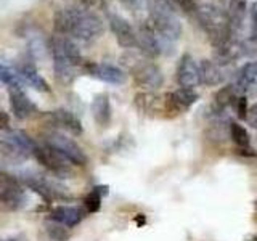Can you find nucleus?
I'll return each mask as SVG.
<instances>
[{"label": "nucleus", "mask_w": 257, "mask_h": 241, "mask_svg": "<svg viewBox=\"0 0 257 241\" xmlns=\"http://www.w3.org/2000/svg\"><path fill=\"white\" fill-rule=\"evenodd\" d=\"M53 26L60 36L72 37L80 42H93L101 37L104 31L103 20L93 10L72 4L56 10Z\"/></svg>", "instance_id": "obj_1"}, {"label": "nucleus", "mask_w": 257, "mask_h": 241, "mask_svg": "<svg viewBox=\"0 0 257 241\" xmlns=\"http://www.w3.org/2000/svg\"><path fill=\"white\" fill-rule=\"evenodd\" d=\"M48 50L53 56L56 80L63 85H71L77 77V68L84 64L80 48L66 36H55L48 44Z\"/></svg>", "instance_id": "obj_2"}, {"label": "nucleus", "mask_w": 257, "mask_h": 241, "mask_svg": "<svg viewBox=\"0 0 257 241\" xmlns=\"http://www.w3.org/2000/svg\"><path fill=\"white\" fill-rule=\"evenodd\" d=\"M195 16L214 48L227 45L236 37L233 34L231 23L227 13L223 12V8H219L212 4H203L198 7Z\"/></svg>", "instance_id": "obj_3"}, {"label": "nucleus", "mask_w": 257, "mask_h": 241, "mask_svg": "<svg viewBox=\"0 0 257 241\" xmlns=\"http://www.w3.org/2000/svg\"><path fill=\"white\" fill-rule=\"evenodd\" d=\"M150 13L148 23L156 31V34L171 42H177L182 36V23L177 18L175 10L169 0H145Z\"/></svg>", "instance_id": "obj_4"}, {"label": "nucleus", "mask_w": 257, "mask_h": 241, "mask_svg": "<svg viewBox=\"0 0 257 241\" xmlns=\"http://www.w3.org/2000/svg\"><path fill=\"white\" fill-rule=\"evenodd\" d=\"M36 148V142L23 131H10L8 135L0 139V156L13 164L23 163L34 156Z\"/></svg>", "instance_id": "obj_5"}, {"label": "nucleus", "mask_w": 257, "mask_h": 241, "mask_svg": "<svg viewBox=\"0 0 257 241\" xmlns=\"http://www.w3.org/2000/svg\"><path fill=\"white\" fill-rule=\"evenodd\" d=\"M21 183H24L29 190L36 191L39 196H42L47 203L52 201H61V199H71L69 190L61 185L58 180L50 179V177L37 174V172H23L18 179Z\"/></svg>", "instance_id": "obj_6"}, {"label": "nucleus", "mask_w": 257, "mask_h": 241, "mask_svg": "<svg viewBox=\"0 0 257 241\" xmlns=\"http://www.w3.org/2000/svg\"><path fill=\"white\" fill-rule=\"evenodd\" d=\"M44 143L48 145L50 148H53L55 151H58L60 155H63L74 166H85L88 163L85 151L80 148L74 140L61 132H56V131L47 132L44 137Z\"/></svg>", "instance_id": "obj_7"}, {"label": "nucleus", "mask_w": 257, "mask_h": 241, "mask_svg": "<svg viewBox=\"0 0 257 241\" xmlns=\"http://www.w3.org/2000/svg\"><path fill=\"white\" fill-rule=\"evenodd\" d=\"M128 68H131L132 77L137 85L147 88V90H156V88L163 87L164 84L163 71H161L158 64H155L153 61L134 58L132 64Z\"/></svg>", "instance_id": "obj_8"}, {"label": "nucleus", "mask_w": 257, "mask_h": 241, "mask_svg": "<svg viewBox=\"0 0 257 241\" xmlns=\"http://www.w3.org/2000/svg\"><path fill=\"white\" fill-rule=\"evenodd\" d=\"M26 203V195L21 182L15 175L0 171V207L5 211H16Z\"/></svg>", "instance_id": "obj_9"}, {"label": "nucleus", "mask_w": 257, "mask_h": 241, "mask_svg": "<svg viewBox=\"0 0 257 241\" xmlns=\"http://www.w3.org/2000/svg\"><path fill=\"white\" fill-rule=\"evenodd\" d=\"M34 158L39 161V164H42L47 171H50L55 177L58 179H68V177L72 175V163L64 158L63 155H60L58 151H55L53 148H50L48 145H42L34 151Z\"/></svg>", "instance_id": "obj_10"}, {"label": "nucleus", "mask_w": 257, "mask_h": 241, "mask_svg": "<svg viewBox=\"0 0 257 241\" xmlns=\"http://www.w3.org/2000/svg\"><path fill=\"white\" fill-rule=\"evenodd\" d=\"M199 98V95L193 88H179L175 92H169L164 96V111L171 114H182L188 111Z\"/></svg>", "instance_id": "obj_11"}, {"label": "nucleus", "mask_w": 257, "mask_h": 241, "mask_svg": "<svg viewBox=\"0 0 257 241\" xmlns=\"http://www.w3.org/2000/svg\"><path fill=\"white\" fill-rule=\"evenodd\" d=\"M84 68L87 71V74H90L92 77L101 80V82L112 84V85H122L127 80L125 71H122L117 66L106 63H85Z\"/></svg>", "instance_id": "obj_12"}, {"label": "nucleus", "mask_w": 257, "mask_h": 241, "mask_svg": "<svg viewBox=\"0 0 257 241\" xmlns=\"http://www.w3.org/2000/svg\"><path fill=\"white\" fill-rule=\"evenodd\" d=\"M175 77H177V84L182 88H195L196 85L201 84L198 63L190 53H185L180 56L179 64H177Z\"/></svg>", "instance_id": "obj_13"}, {"label": "nucleus", "mask_w": 257, "mask_h": 241, "mask_svg": "<svg viewBox=\"0 0 257 241\" xmlns=\"http://www.w3.org/2000/svg\"><path fill=\"white\" fill-rule=\"evenodd\" d=\"M109 29L114 34L117 44L122 48H135L137 47V31L132 28V24L125 18L119 15L111 13L108 16Z\"/></svg>", "instance_id": "obj_14"}, {"label": "nucleus", "mask_w": 257, "mask_h": 241, "mask_svg": "<svg viewBox=\"0 0 257 241\" xmlns=\"http://www.w3.org/2000/svg\"><path fill=\"white\" fill-rule=\"evenodd\" d=\"M8 95H10V106L16 119L26 120L39 112L37 104L23 92V88H8Z\"/></svg>", "instance_id": "obj_15"}, {"label": "nucleus", "mask_w": 257, "mask_h": 241, "mask_svg": "<svg viewBox=\"0 0 257 241\" xmlns=\"http://www.w3.org/2000/svg\"><path fill=\"white\" fill-rule=\"evenodd\" d=\"M137 47L140 48L143 55H147L148 58H156L161 55L159 39L156 31L151 28L150 23L140 24L139 31H137Z\"/></svg>", "instance_id": "obj_16"}, {"label": "nucleus", "mask_w": 257, "mask_h": 241, "mask_svg": "<svg viewBox=\"0 0 257 241\" xmlns=\"http://www.w3.org/2000/svg\"><path fill=\"white\" fill-rule=\"evenodd\" d=\"M45 116L48 117V120H50V124L58 126L63 129V131H68L72 135H80L84 132L82 123L79 120V117L74 114V112H71L68 109L60 108L55 111H48Z\"/></svg>", "instance_id": "obj_17"}, {"label": "nucleus", "mask_w": 257, "mask_h": 241, "mask_svg": "<svg viewBox=\"0 0 257 241\" xmlns=\"http://www.w3.org/2000/svg\"><path fill=\"white\" fill-rule=\"evenodd\" d=\"M87 211L80 206H55L50 212V219L68 228L76 227L84 219Z\"/></svg>", "instance_id": "obj_18"}, {"label": "nucleus", "mask_w": 257, "mask_h": 241, "mask_svg": "<svg viewBox=\"0 0 257 241\" xmlns=\"http://www.w3.org/2000/svg\"><path fill=\"white\" fill-rule=\"evenodd\" d=\"M223 12L227 13L228 20L231 23L233 34L238 36L244 26V18L247 12V0H222Z\"/></svg>", "instance_id": "obj_19"}, {"label": "nucleus", "mask_w": 257, "mask_h": 241, "mask_svg": "<svg viewBox=\"0 0 257 241\" xmlns=\"http://www.w3.org/2000/svg\"><path fill=\"white\" fill-rule=\"evenodd\" d=\"M16 72H18V76L23 80V84L31 85L34 90H37V92H50L52 90L50 84H48L47 80L39 74L36 66L32 63L28 61V63L21 64V66H18V69H16Z\"/></svg>", "instance_id": "obj_20"}, {"label": "nucleus", "mask_w": 257, "mask_h": 241, "mask_svg": "<svg viewBox=\"0 0 257 241\" xmlns=\"http://www.w3.org/2000/svg\"><path fill=\"white\" fill-rule=\"evenodd\" d=\"M198 69H199V82L204 85L214 87L222 84L225 80L222 66H219V64L211 60H203L198 64Z\"/></svg>", "instance_id": "obj_21"}, {"label": "nucleus", "mask_w": 257, "mask_h": 241, "mask_svg": "<svg viewBox=\"0 0 257 241\" xmlns=\"http://www.w3.org/2000/svg\"><path fill=\"white\" fill-rule=\"evenodd\" d=\"M134 103L137 109H139L142 114H147V116H155V112L164 109V98H161V96H158L153 92L137 93Z\"/></svg>", "instance_id": "obj_22"}, {"label": "nucleus", "mask_w": 257, "mask_h": 241, "mask_svg": "<svg viewBox=\"0 0 257 241\" xmlns=\"http://www.w3.org/2000/svg\"><path fill=\"white\" fill-rule=\"evenodd\" d=\"M92 116L100 127H108L111 123V101L108 93H98L92 101Z\"/></svg>", "instance_id": "obj_23"}, {"label": "nucleus", "mask_w": 257, "mask_h": 241, "mask_svg": "<svg viewBox=\"0 0 257 241\" xmlns=\"http://www.w3.org/2000/svg\"><path fill=\"white\" fill-rule=\"evenodd\" d=\"M108 195V187L106 185H98L95 187L88 195L84 198V206L87 212H96L101 207V199L103 196Z\"/></svg>", "instance_id": "obj_24"}, {"label": "nucleus", "mask_w": 257, "mask_h": 241, "mask_svg": "<svg viewBox=\"0 0 257 241\" xmlns=\"http://www.w3.org/2000/svg\"><path fill=\"white\" fill-rule=\"evenodd\" d=\"M238 92L239 90L236 88V85H225V87H222L220 90L215 93V98H214L217 108L223 109V108L230 106L233 101L238 100V96H241Z\"/></svg>", "instance_id": "obj_25"}, {"label": "nucleus", "mask_w": 257, "mask_h": 241, "mask_svg": "<svg viewBox=\"0 0 257 241\" xmlns=\"http://www.w3.org/2000/svg\"><path fill=\"white\" fill-rule=\"evenodd\" d=\"M230 137L241 150H249V147H251V139H249L247 131L238 123L230 124Z\"/></svg>", "instance_id": "obj_26"}, {"label": "nucleus", "mask_w": 257, "mask_h": 241, "mask_svg": "<svg viewBox=\"0 0 257 241\" xmlns=\"http://www.w3.org/2000/svg\"><path fill=\"white\" fill-rule=\"evenodd\" d=\"M45 228H47L48 236H50V239H53V241H68L71 236L69 228L58 223V222H55V220L47 222Z\"/></svg>", "instance_id": "obj_27"}, {"label": "nucleus", "mask_w": 257, "mask_h": 241, "mask_svg": "<svg viewBox=\"0 0 257 241\" xmlns=\"http://www.w3.org/2000/svg\"><path fill=\"white\" fill-rule=\"evenodd\" d=\"M169 4L172 5V8L175 10H182L183 13L187 15H195L199 4L196 2V0H169Z\"/></svg>", "instance_id": "obj_28"}, {"label": "nucleus", "mask_w": 257, "mask_h": 241, "mask_svg": "<svg viewBox=\"0 0 257 241\" xmlns=\"http://www.w3.org/2000/svg\"><path fill=\"white\" fill-rule=\"evenodd\" d=\"M249 18H251V40L257 44V2L249 8Z\"/></svg>", "instance_id": "obj_29"}, {"label": "nucleus", "mask_w": 257, "mask_h": 241, "mask_svg": "<svg viewBox=\"0 0 257 241\" xmlns=\"http://www.w3.org/2000/svg\"><path fill=\"white\" fill-rule=\"evenodd\" d=\"M247 112H249V108H247V98L244 95L238 96L236 100V114L239 119H247Z\"/></svg>", "instance_id": "obj_30"}, {"label": "nucleus", "mask_w": 257, "mask_h": 241, "mask_svg": "<svg viewBox=\"0 0 257 241\" xmlns=\"http://www.w3.org/2000/svg\"><path fill=\"white\" fill-rule=\"evenodd\" d=\"M0 131H10V116L0 109Z\"/></svg>", "instance_id": "obj_31"}, {"label": "nucleus", "mask_w": 257, "mask_h": 241, "mask_svg": "<svg viewBox=\"0 0 257 241\" xmlns=\"http://www.w3.org/2000/svg\"><path fill=\"white\" fill-rule=\"evenodd\" d=\"M247 120H249V124H251L254 129H257V101L252 104V108L249 109V112H247Z\"/></svg>", "instance_id": "obj_32"}, {"label": "nucleus", "mask_w": 257, "mask_h": 241, "mask_svg": "<svg viewBox=\"0 0 257 241\" xmlns=\"http://www.w3.org/2000/svg\"><path fill=\"white\" fill-rule=\"evenodd\" d=\"M103 2H104V0H80V4H82L84 7H87V8H90V10L103 7Z\"/></svg>", "instance_id": "obj_33"}, {"label": "nucleus", "mask_w": 257, "mask_h": 241, "mask_svg": "<svg viewBox=\"0 0 257 241\" xmlns=\"http://www.w3.org/2000/svg\"><path fill=\"white\" fill-rule=\"evenodd\" d=\"M124 7H127L128 10H137L140 7V0H119Z\"/></svg>", "instance_id": "obj_34"}, {"label": "nucleus", "mask_w": 257, "mask_h": 241, "mask_svg": "<svg viewBox=\"0 0 257 241\" xmlns=\"http://www.w3.org/2000/svg\"><path fill=\"white\" fill-rule=\"evenodd\" d=\"M135 222L139 225H145V223H147V217H145V214H139L135 217Z\"/></svg>", "instance_id": "obj_35"}, {"label": "nucleus", "mask_w": 257, "mask_h": 241, "mask_svg": "<svg viewBox=\"0 0 257 241\" xmlns=\"http://www.w3.org/2000/svg\"><path fill=\"white\" fill-rule=\"evenodd\" d=\"M4 241H28V238L24 235H16V236H12V238H7Z\"/></svg>", "instance_id": "obj_36"}, {"label": "nucleus", "mask_w": 257, "mask_h": 241, "mask_svg": "<svg viewBox=\"0 0 257 241\" xmlns=\"http://www.w3.org/2000/svg\"><path fill=\"white\" fill-rule=\"evenodd\" d=\"M254 241H257V235H255V238H254Z\"/></svg>", "instance_id": "obj_37"}, {"label": "nucleus", "mask_w": 257, "mask_h": 241, "mask_svg": "<svg viewBox=\"0 0 257 241\" xmlns=\"http://www.w3.org/2000/svg\"><path fill=\"white\" fill-rule=\"evenodd\" d=\"M255 207H257V201H255Z\"/></svg>", "instance_id": "obj_38"}, {"label": "nucleus", "mask_w": 257, "mask_h": 241, "mask_svg": "<svg viewBox=\"0 0 257 241\" xmlns=\"http://www.w3.org/2000/svg\"><path fill=\"white\" fill-rule=\"evenodd\" d=\"M0 241H4V239H0Z\"/></svg>", "instance_id": "obj_39"}, {"label": "nucleus", "mask_w": 257, "mask_h": 241, "mask_svg": "<svg viewBox=\"0 0 257 241\" xmlns=\"http://www.w3.org/2000/svg\"><path fill=\"white\" fill-rule=\"evenodd\" d=\"M0 139H2V137H0Z\"/></svg>", "instance_id": "obj_40"}]
</instances>
